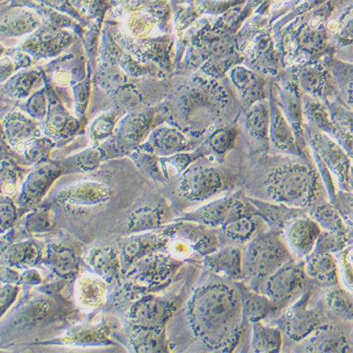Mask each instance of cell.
<instances>
[{
	"mask_svg": "<svg viewBox=\"0 0 353 353\" xmlns=\"http://www.w3.org/2000/svg\"><path fill=\"white\" fill-rule=\"evenodd\" d=\"M198 336L213 347L236 346L244 321L241 291L225 285H211L196 294L190 308Z\"/></svg>",
	"mask_w": 353,
	"mask_h": 353,
	"instance_id": "6da1fadb",
	"label": "cell"
},
{
	"mask_svg": "<svg viewBox=\"0 0 353 353\" xmlns=\"http://www.w3.org/2000/svg\"><path fill=\"white\" fill-rule=\"evenodd\" d=\"M265 190L273 202L301 210L315 205L321 194L315 170L301 163L273 169L265 181Z\"/></svg>",
	"mask_w": 353,
	"mask_h": 353,
	"instance_id": "7a4b0ae2",
	"label": "cell"
},
{
	"mask_svg": "<svg viewBox=\"0 0 353 353\" xmlns=\"http://www.w3.org/2000/svg\"><path fill=\"white\" fill-rule=\"evenodd\" d=\"M291 260L293 257L281 233L263 232L249 241L243 254L244 278L250 281L252 290L259 292L265 281Z\"/></svg>",
	"mask_w": 353,
	"mask_h": 353,
	"instance_id": "3957f363",
	"label": "cell"
},
{
	"mask_svg": "<svg viewBox=\"0 0 353 353\" xmlns=\"http://www.w3.org/2000/svg\"><path fill=\"white\" fill-rule=\"evenodd\" d=\"M242 215H257L256 208L249 199L230 196L203 205L199 210L185 215L182 220L210 228H223L224 224Z\"/></svg>",
	"mask_w": 353,
	"mask_h": 353,
	"instance_id": "277c9868",
	"label": "cell"
},
{
	"mask_svg": "<svg viewBox=\"0 0 353 353\" xmlns=\"http://www.w3.org/2000/svg\"><path fill=\"white\" fill-rule=\"evenodd\" d=\"M306 278L305 265L296 263L293 259L270 275L260 290L281 308H283L288 301L303 290Z\"/></svg>",
	"mask_w": 353,
	"mask_h": 353,
	"instance_id": "5b68a950",
	"label": "cell"
},
{
	"mask_svg": "<svg viewBox=\"0 0 353 353\" xmlns=\"http://www.w3.org/2000/svg\"><path fill=\"white\" fill-rule=\"evenodd\" d=\"M225 174L214 167L195 169L185 175L179 185V194L185 200L205 201L228 190Z\"/></svg>",
	"mask_w": 353,
	"mask_h": 353,
	"instance_id": "8992f818",
	"label": "cell"
},
{
	"mask_svg": "<svg viewBox=\"0 0 353 353\" xmlns=\"http://www.w3.org/2000/svg\"><path fill=\"white\" fill-rule=\"evenodd\" d=\"M310 292L298 301L290 311L285 319V329L288 337L294 341L299 342L305 339L313 332L329 328L325 316L321 308H309L308 301Z\"/></svg>",
	"mask_w": 353,
	"mask_h": 353,
	"instance_id": "52a82bcc",
	"label": "cell"
},
{
	"mask_svg": "<svg viewBox=\"0 0 353 353\" xmlns=\"http://www.w3.org/2000/svg\"><path fill=\"white\" fill-rule=\"evenodd\" d=\"M112 192L107 185L98 182H81L64 188L54 197V202L65 210L86 211L110 200Z\"/></svg>",
	"mask_w": 353,
	"mask_h": 353,
	"instance_id": "ba28073f",
	"label": "cell"
},
{
	"mask_svg": "<svg viewBox=\"0 0 353 353\" xmlns=\"http://www.w3.org/2000/svg\"><path fill=\"white\" fill-rule=\"evenodd\" d=\"M312 133L314 147L323 164L336 175L342 190H352L350 176L352 167L350 154L340 143H337L326 134L319 130Z\"/></svg>",
	"mask_w": 353,
	"mask_h": 353,
	"instance_id": "9c48e42d",
	"label": "cell"
},
{
	"mask_svg": "<svg viewBox=\"0 0 353 353\" xmlns=\"http://www.w3.org/2000/svg\"><path fill=\"white\" fill-rule=\"evenodd\" d=\"M133 264L131 275L137 283L152 287L166 283L180 267V263L176 260L156 252L141 257Z\"/></svg>",
	"mask_w": 353,
	"mask_h": 353,
	"instance_id": "30bf717a",
	"label": "cell"
},
{
	"mask_svg": "<svg viewBox=\"0 0 353 353\" xmlns=\"http://www.w3.org/2000/svg\"><path fill=\"white\" fill-rule=\"evenodd\" d=\"M176 305L171 301L148 296L137 301L130 312L131 323L138 328L154 329L165 327Z\"/></svg>",
	"mask_w": 353,
	"mask_h": 353,
	"instance_id": "8fae6325",
	"label": "cell"
},
{
	"mask_svg": "<svg viewBox=\"0 0 353 353\" xmlns=\"http://www.w3.org/2000/svg\"><path fill=\"white\" fill-rule=\"evenodd\" d=\"M63 172V167L57 164H43L35 169L23 185L20 205L24 208L36 207Z\"/></svg>",
	"mask_w": 353,
	"mask_h": 353,
	"instance_id": "7c38bea8",
	"label": "cell"
},
{
	"mask_svg": "<svg viewBox=\"0 0 353 353\" xmlns=\"http://www.w3.org/2000/svg\"><path fill=\"white\" fill-rule=\"evenodd\" d=\"M322 229L313 218L295 219L285 228V239L291 249L301 256H308L315 250Z\"/></svg>",
	"mask_w": 353,
	"mask_h": 353,
	"instance_id": "4fadbf2b",
	"label": "cell"
},
{
	"mask_svg": "<svg viewBox=\"0 0 353 353\" xmlns=\"http://www.w3.org/2000/svg\"><path fill=\"white\" fill-rule=\"evenodd\" d=\"M249 200L256 208L257 216L265 221L270 226V230L278 233L285 231L288 224L295 219L307 216L305 210L301 208H290L283 203Z\"/></svg>",
	"mask_w": 353,
	"mask_h": 353,
	"instance_id": "5bb4252c",
	"label": "cell"
},
{
	"mask_svg": "<svg viewBox=\"0 0 353 353\" xmlns=\"http://www.w3.org/2000/svg\"><path fill=\"white\" fill-rule=\"evenodd\" d=\"M305 272L309 278L331 288L339 283V267L332 254L314 251L306 256Z\"/></svg>",
	"mask_w": 353,
	"mask_h": 353,
	"instance_id": "9a60e30c",
	"label": "cell"
},
{
	"mask_svg": "<svg viewBox=\"0 0 353 353\" xmlns=\"http://www.w3.org/2000/svg\"><path fill=\"white\" fill-rule=\"evenodd\" d=\"M270 138L278 150L290 154H298L300 151L295 131L276 103L270 105Z\"/></svg>",
	"mask_w": 353,
	"mask_h": 353,
	"instance_id": "2e32d148",
	"label": "cell"
},
{
	"mask_svg": "<svg viewBox=\"0 0 353 353\" xmlns=\"http://www.w3.org/2000/svg\"><path fill=\"white\" fill-rule=\"evenodd\" d=\"M208 263L214 272L229 280L244 278L243 252L236 246H228L208 256Z\"/></svg>",
	"mask_w": 353,
	"mask_h": 353,
	"instance_id": "e0dca14e",
	"label": "cell"
},
{
	"mask_svg": "<svg viewBox=\"0 0 353 353\" xmlns=\"http://www.w3.org/2000/svg\"><path fill=\"white\" fill-rule=\"evenodd\" d=\"M243 306L244 321L251 322L262 321L263 319L279 311L281 307L270 300L265 294L248 288L246 285H239Z\"/></svg>",
	"mask_w": 353,
	"mask_h": 353,
	"instance_id": "ac0fdd59",
	"label": "cell"
},
{
	"mask_svg": "<svg viewBox=\"0 0 353 353\" xmlns=\"http://www.w3.org/2000/svg\"><path fill=\"white\" fill-rule=\"evenodd\" d=\"M168 229L163 233L135 234L125 242L123 254L125 261L133 264L137 260L158 251L168 241Z\"/></svg>",
	"mask_w": 353,
	"mask_h": 353,
	"instance_id": "d6986e66",
	"label": "cell"
},
{
	"mask_svg": "<svg viewBox=\"0 0 353 353\" xmlns=\"http://www.w3.org/2000/svg\"><path fill=\"white\" fill-rule=\"evenodd\" d=\"M45 261L59 276L69 279L79 272V261L73 250L65 245L52 243L46 247Z\"/></svg>",
	"mask_w": 353,
	"mask_h": 353,
	"instance_id": "ffe728a7",
	"label": "cell"
},
{
	"mask_svg": "<svg viewBox=\"0 0 353 353\" xmlns=\"http://www.w3.org/2000/svg\"><path fill=\"white\" fill-rule=\"evenodd\" d=\"M166 220V212L159 205H143L130 214L126 232L130 234L145 233L161 228Z\"/></svg>",
	"mask_w": 353,
	"mask_h": 353,
	"instance_id": "44dd1931",
	"label": "cell"
},
{
	"mask_svg": "<svg viewBox=\"0 0 353 353\" xmlns=\"http://www.w3.org/2000/svg\"><path fill=\"white\" fill-rule=\"evenodd\" d=\"M86 262L98 276L107 282H112L119 274L120 256L112 247L92 250L88 254Z\"/></svg>",
	"mask_w": 353,
	"mask_h": 353,
	"instance_id": "7402d4cb",
	"label": "cell"
},
{
	"mask_svg": "<svg viewBox=\"0 0 353 353\" xmlns=\"http://www.w3.org/2000/svg\"><path fill=\"white\" fill-rule=\"evenodd\" d=\"M245 128L250 137L259 143L267 144L270 139V107L266 102H256L245 116Z\"/></svg>",
	"mask_w": 353,
	"mask_h": 353,
	"instance_id": "603a6c76",
	"label": "cell"
},
{
	"mask_svg": "<svg viewBox=\"0 0 353 353\" xmlns=\"http://www.w3.org/2000/svg\"><path fill=\"white\" fill-rule=\"evenodd\" d=\"M252 352L259 353L280 352L283 334L279 328L264 325L261 321L252 322Z\"/></svg>",
	"mask_w": 353,
	"mask_h": 353,
	"instance_id": "cb8c5ba5",
	"label": "cell"
},
{
	"mask_svg": "<svg viewBox=\"0 0 353 353\" xmlns=\"http://www.w3.org/2000/svg\"><path fill=\"white\" fill-rule=\"evenodd\" d=\"M260 220L257 215H242L224 224L223 234L236 243L251 241L259 234Z\"/></svg>",
	"mask_w": 353,
	"mask_h": 353,
	"instance_id": "d4e9b609",
	"label": "cell"
},
{
	"mask_svg": "<svg viewBox=\"0 0 353 353\" xmlns=\"http://www.w3.org/2000/svg\"><path fill=\"white\" fill-rule=\"evenodd\" d=\"M321 334L309 344L310 352H353L352 339L342 332L329 328L319 331Z\"/></svg>",
	"mask_w": 353,
	"mask_h": 353,
	"instance_id": "484cf974",
	"label": "cell"
},
{
	"mask_svg": "<svg viewBox=\"0 0 353 353\" xmlns=\"http://www.w3.org/2000/svg\"><path fill=\"white\" fill-rule=\"evenodd\" d=\"M152 150L159 156H171L179 153L188 145L187 139L181 132L174 128H161L152 137Z\"/></svg>",
	"mask_w": 353,
	"mask_h": 353,
	"instance_id": "4316f807",
	"label": "cell"
},
{
	"mask_svg": "<svg viewBox=\"0 0 353 353\" xmlns=\"http://www.w3.org/2000/svg\"><path fill=\"white\" fill-rule=\"evenodd\" d=\"M43 259V252L35 242L26 241L12 245L5 252L3 259L7 265L15 266H34Z\"/></svg>",
	"mask_w": 353,
	"mask_h": 353,
	"instance_id": "83f0119b",
	"label": "cell"
},
{
	"mask_svg": "<svg viewBox=\"0 0 353 353\" xmlns=\"http://www.w3.org/2000/svg\"><path fill=\"white\" fill-rule=\"evenodd\" d=\"M136 352H167L165 327L154 329L139 328L130 339Z\"/></svg>",
	"mask_w": 353,
	"mask_h": 353,
	"instance_id": "f1b7e54d",
	"label": "cell"
},
{
	"mask_svg": "<svg viewBox=\"0 0 353 353\" xmlns=\"http://www.w3.org/2000/svg\"><path fill=\"white\" fill-rule=\"evenodd\" d=\"M105 285L100 279L83 276L77 281V299L85 307H97L101 305L105 299Z\"/></svg>",
	"mask_w": 353,
	"mask_h": 353,
	"instance_id": "f546056e",
	"label": "cell"
},
{
	"mask_svg": "<svg viewBox=\"0 0 353 353\" xmlns=\"http://www.w3.org/2000/svg\"><path fill=\"white\" fill-rule=\"evenodd\" d=\"M324 303L326 307L345 321L353 322V295L339 285L328 288Z\"/></svg>",
	"mask_w": 353,
	"mask_h": 353,
	"instance_id": "4dcf8cb0",
	"label": "cell"
},
{
	"mask_svg": "<svg viewBox=\"0 0 353 353\" xmlns=\"http://www.w3.org/2000/svg\"><path fill=\"white\" fill-rule=\"evenodd\" d=\"M312 218L319 223L322 231L347 236L346 224L343 221L339 210L332 203H319L316 205L312 212Z\"/></svg>",
	"mask_w": 353,
	"mask_h": 353,
	"instance_id": "1f68e13d",
	"label": "cell"
},
{
	"mask_svg": "<svg viewBox=\"0 0 353 353\" xmlns=\"http://www.w3.org/2000/svg\"><path fill=\"white\" fill-rule=\"evenodd\" d=\"M24 229L28 234H43L55 226V214L48 208H37L28 213L24 221Z\"/></svg>",
	"mask_w": 353,
	"mask_h": 353,
	"instance_id": "d6a6232c",
	"label": "cell"
},
{
	"mask_svg": "<svg viewBox=\"0 0 353 353\" xmlns=\"http://www.w3.org/2000/svg\"><path fill=\"white\" fill-rule=\"evenodd\" d=\"M56 313L55 303L49 298H39L32 301L22 313V321L28 324H39L52 318Z\"/></svg>",
	"mask_w": 353,
	"mask_h": 353,
	"instance_id": "836d02e7",
	"label": "cell"
},
{
	"mask_svg": "<svg viewBox=\"0 0 353 353\" xmlns=\"http://www.w3.org/2000/svg\"><path fill=\"white\" fill-rule=\"evenodd\" d=\"M332 203L339 210L346 224L350 241H353V192L340 190L332 198Z\"/></svg>",
	"mask_w": 353,
	"mask_h": 353,
	"instance_id": "e575fe53",
	"label": "cell"
},
{
	"mask_svg": "<svg viewBox=\"0 0 353 353\" xmlns=\"http://www.w3.org/2000/svg\"><path fill=\"white\" fill-rule=\"evenodd\" d=\"M236 136H238V132H236V128H221L211 134L208 144L214 153L219 156H224L233 149L234 143H236Z\"/></svg>",
	"mask_w": 353,
	"mask_h": 353,
	"instance_id": "d590c367",
	"label": "cell"
},
{
	"mask_svg": "<svg viewBox=\"0 0 353 353\" xmlns=\"http://www.w3.org/2000/svg\"><path fill=\"white\" fill-rule=\"evenodd\" d=\"M6 133L12 140L26 141L34 135L35 126L23 116H12L6 122Z\"/></svg>",
	"mask_w": 353,
	"mask_h": 353,
	"instance_id": "8d00e7d4",
	"label": "cell"
},
{
	"mask_svg": "<svg viewBox=\"0 0 353 353\" xmlns=\"http://www.w3.org/2000/svg\"><path fill=\"white\" fill-rule=\"evenodd\" d=\"M146 125L144 121L140 117L133 118L132 120L126 122L123 125L122 131H121L120 138L123 145L126 148L136 146L143 140L144 134H145Z\"/></svg>",
	"mask_w": 353,
	"mask_h": 353,
	"instance_id": "74e56055",
	"label": "cell"
},
{
	"mask_svg": "<svg viewBox=\"0 0 353 353\" xmlns=\"http://www.w3.org/2000/svg\"><path fill=\"white\" fill-rule=\"evenodd\" d=\"M349 241V236L345 234L322 231L314 251L330 252V254L341 252L346 248Z\"/></svg>",
	"mask_w": 353,
	"mask_h": 353,
	"instance_id": "f35d334b",
	"label": "cell"
},
{
	"mask_svg": "<svg viewBox=\"0 0 353 353\" xmlns=\"http://www.w3.org/2000/svg\"><path fill=\"white\" fill-rule=\"evenodd\" d=\"M231 79L236 89L245 97H249L257 85L256 74L244 67H234L231 71Z\"/></svg>",
	"mask_w": 353,
	"mask_h": 353,
	"instance_id": "ab89813d",
	"label": "cell"
},
{
	"mask_svg": "<svg viewBox=\"0 0 353 353\" xmlns=\"http://www.w3.org/2000/svg\"><path fill=\"white\" fill-rule=\"evenodd\" d=\"M51 145L46 140H32L28 141L24 146L26 158L32 162H42L48 157Z\"/></svg>",
	"mask_w": 353,
	"mask_h": 353,
	"instance_id": "60d3db41",
	"label": "cell"
},
{
	"mask_svg": "<svg viewBox=\"0 0 353 353\" xmlns=\"http://www.w3.org/2000/svg\"><path fill=\"white\" fill-rule=\"evenodd\" d=\"M38 19L30 14H18L17 18L8 20L6 28L14 34L30 32L38 26Z\"/></svg>",
	"mask_w": 353,
	"mask_h": 353,
	"instance_id": "b9f144b4",
	"label": "cell"
},
{
	"mask_svg": "<svg viewBox=\"0 0 353 353\" xmlns=\"http://www.w3.org/2000/svg\"><path fill=\"white\" fill-rule=\"evenodd\" d=\"M0 208H1V212H0L1 233L3 234L5 231L9 230L14 225L17 220V210L9 196H2Z\"/></svg>",
	"mask_w": 353,
	"mask_h": 353,
	"instance_id": "7bdbcfd3",
	"label": "cell"
},
{
	"mask_svg": "<svg viewBox=\"0 0 353 353\" xmlns=\"http://www.w3.org/2000/svg\"><path fill=\"white\" fill-rule=\"evenodd\" d=\"M332 118L339 130L353 134V112L341 105H337L332 110Z\"/></svg>",
	"mask_w": 353,
	"mask_h": 353,
	"instance_id": "ee69618b",
	"label": "cell"
},
{
	"mask_svg": "<svg viewBox=\"0 0 353 353\" xmlns=\"http://www.w3.org/2000/svg\"><path fill=\"white\" fill-rule=\"evenodd\" d=\"M102 154L97 149L84 151L77 157V165L83 171H92L97 169L101 162Z\"/></svg>",
	"mask_w": 353,
	"mask_h": 353,
	"instance_id": "f6af8a7d",
	"label": "cell"
},
{
	"mask_svg": "<svg viewBox=\"0 0 353 353\" xmlns=\"http://www.w3.org/2000/svg\"><path fill=\"white\" fill-rule=\"evenodd\" d=\"M337 38L342 45H353V10L340 21L337 28Z\"/></svg>",
	"mask_w": 353,
	"mask_h": 353,
	"instance_id": "bcb514c9",
	"label": "cell"
},
{
	"mask_svg": "<svg viewBox=\"0 0 353 353\" xmlns=\"http://www.w3.org/2000/svg\"><path fill=\"white\" fill-rule=\"evenodd\" d=\"M104 339H107L104 330L94 329L74 332V336L72 334L68 339H66V341L71 340L73 342L91 343L103 341Z\"/></svg>",
	"mask_w": 353,
	"mask_h": 353,
	"instance_id": "7dc6e473",
	"label": "cell"
},
{
	"mask_svg": "<svg viewBox=\"0 0 353 353\" xmlns=\"http://www.w3.org/2000/svg\"><path fill=\"white\" fill-rule=\"evenodd\" d=\"M20 288L12 283H7L6 285L1 287V295H0V301H1V316H3L9 308L11 307L19 295Z\"/></svg>",
	"mask_w": 353,
	"mask_h": 353,
	"instance_id": "c3c4849f",
	"label": "cell"
},
{
	"mask_svg": "<svg viewBox=\"0 0 353 353\" xmlns=\"http://www.w3.org/2000/svg\"><path fill=\"white\" fill-rule=\"evenodd\" d=\"M113 125H114V122H113L112 117L105 116V117L100 118L92 125V138L97 141L107 138L112 132Z\"/></svg>",
	"mask_w": 353,
	"mask_h": 353,
	"instance_id": "681fc988",
	"label": "cell"
},
{
	"mask_svg": "<svg viewBox=\"0 0 353 353\" xmlns=\"http://www.w3.org/2000/svg\"><path fill=\"white\" fill-rule=\"evenodd\" d=\"M38 76L36 74H24L17 77L14 81V91L20 97H26L30 94V90L37 81Z\"/></svg>",
	"mask_w": 353,
	"mask_h": 353,
	"instance_id": "f907efd6",
	"label": "cell"
},
{
	"mask_svg": "<svg viewBox=\"0 0 353 353\" xmlns=\"http://www.w3.org/2000/svg\"><path fill=\"white\" fill-rule=\"evenodd\" d=\"M46 97L43 92H38L30 98L28 104V112L35 117H42L46 114Z\"/></svg>",
	"mask_w": 353,
	"mask_h": 353,
	"instance_id": "816d5d0a",
	"label": "cell"
},
{
	"mask_svg": "<svg viewBox=\"0 0 353 353\" xmlns=\"http://www.w3.org/2000/svg\"><path fill=\"white\" fill-rule=\"evenodd\" d=\"M334 74L339 79H343L342 81L350 83L353 82V65L352 64L347 63H336L334 65Z\"/></svg>",
	"mask_w": 353,
	"mask_h": 353,
	"instance_id": "f5cc1de1",
	"label": "cell"
},
{
	"mask_svg": "<svg viewBox=\"0 0 353 353\" xmlns=\"http://www.w3.org/2000/svg\"><path fill=\"white\" fill-rule=\"evenodd\" d=\"M42 277L36 270H28V272L22 276V280L28 283H39Z\"/></svg>",
	"mask_w": 353,
	"mask_h": 353,
	"instance_id": "db71d44e",
	"label": "cell"
},
{
	"mask_svg": "<svg viewBox=\"0 0 353 353\" xmlns=\"http://www.w3.org/2000/svg\"><path fill=\"white\" fill-rule=\"evenodd\" d=\"M345 94H346L347 105L353 109V82H350L346 85Z\"/></svg>",
	"mask_w": 353,
	"mask_h": 353,
	"instance_id": "11a10c76",
	"label": "cell"
},
{
	"mask_svg": "<svg viewBox=\"0 0 353 353\" xmlns=\"http://www.w3.org/2000/svg\"><path fill=\"white\" fill-rule=\"evenodd\" d=\"M350 187H352V190L353 192V167L352 169V176H350Z\"/></svg>",
	"mask_w": 353,
	"mask_h": 353,
	"instance_id": "9f6ffc18",
	"label": "cell"
},
{
	"mask_svg": "<svg viewBox=\"0 0 353 353\" xmlns=\"http://www.w3.org/2000/svg\"><path fill=\"white\" fill-rule=\"evenodd\" d=\"M350 157H352V158L353 159V152H352V154H350Z\"/></svg>",
	"mask_w": 353,
	"mask_h": 353,
	"instance_id": "6f0895ef",
	"label": "cell"
},
{
	"mask_svg": "<svg viewBox=\"0 0 353 353\" xmlns=\"http://www.w3.org/2000/svg\"><path fill=\"white\" fill-rule=\"evenodd\" d=\"M352 347H353V336H352Z\"/></svg>",
	"mask_w": 353,
	"mask_h": 353,
	"instance_id": "680465c9",
	"label": "cell"
},
{
	"mask_svg": "<svg viewBox=\"0 0 353 353\" xmlns=\"http://www.w3.org/2000/svg\"><path fill=\"white\" fill-rule=\"evenodd\" d=\"M2 1H5V0H2Z\"/></svg>",
	"mask_w": 353,
	"mask_h": 353,
	"instance_id": "91938a15",
	"label": "cell"
}]
</instances>
